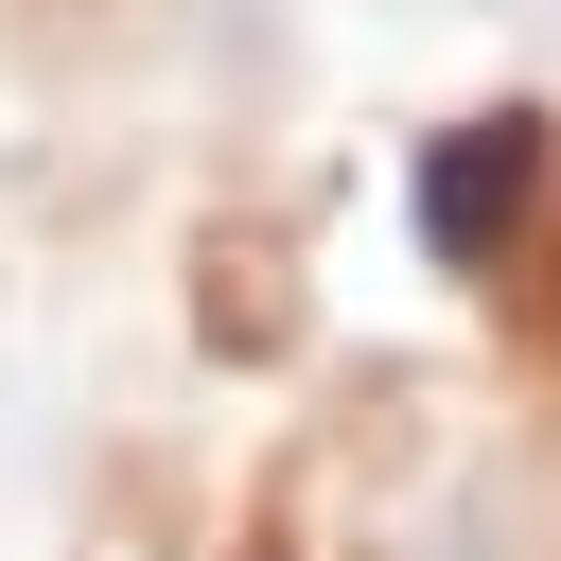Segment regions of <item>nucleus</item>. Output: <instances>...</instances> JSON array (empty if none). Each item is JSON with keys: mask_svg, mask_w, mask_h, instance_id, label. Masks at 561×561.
Returning a JSON list of instances; mask_svg holds the SVG:
<instances>
[{"mask_svg": "<svg viewBox=\"0 0 561 561\" xmlns=\"http://www.w3.org/2000/svg\"><path fill=\"white\" fill-rule=\"evenodd\" d=\"M526 175H543V140H526V123H473V140L438 158V245H491V210H508Z\"/></svg>", "mask_w": 561, "mask_h": 561, "instance_id": "f257e3e1", "label": "nucleus"}, {"mask_svg": "<svg viewBox=\"0 0 561 561\" xmlns=\"http://www.w3.org/2000/svg\"><path fill=\"white\" fill-rule=\"evenodd\" d=\"M543 298H561V263H543Z\"/></svg>", "mask_w": 561, "mask_h": 561, "instance_id": "f03ea898", "label": "nucleus"}]
</instances>
